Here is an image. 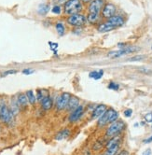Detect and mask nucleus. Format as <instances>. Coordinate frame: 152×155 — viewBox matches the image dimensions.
I'll return each mask as SVG.
<instances>
[{
  "mask_svg": "<svg viewBox=\"0 0 152 155\" xmlns=\"http://www.w3.org/2000/svg\"><path fill=\"white\" fill-rule=\"evenodd\" d=\"M15 73H16V70H8V71H6L2 74V77L7 76V75H11V74H15Z\"/></svg>",
  "mask_w": 152,
  "mask_h": 155,
  "instance_id": "nucleus-34",
  "label": "nucleus"
},
{
  "mask_svg": "<svg viewBox=\"0 0 152 155\" xmlns=\"http://www.w3.org/2000/svg\"><path fill=\"white\" fill-rule=\"evenodd\" d=\"M26 95H27V98H28V101H29L30 104L32 105H35L36 102V96L35 95V93L33 91L29 90L26 92Z\"/></svg>",
  "mask_w": 152,
  "mask_h": 155,
  "instance_id": "nucleus-21",
  "label": "nucleus"
},
{
  "mask_svg": "<svg viewBox=\"0 0 152 155\" xmlns=\"http://www.w3.org/2000/svg\"><path fill=\"white\" fill-rule=\"evenodd\" d=\"M106 105H99L97 106L95 109H94L92 114V119H96V118H100V117L106 112Z\"/></svg>",
  "mask_w": 152,
  "mask_h": 155,
  "instance_id": "nucleus-12",
  "label": "nucleus"
},
{
  "mask_svg": "<svg viewBox=\"0 0 152 155\" xmlns=\"http://www.w3.org/2000/svg\"><path fill=\"white\" fill-rule=\"evenodd\" d=\"M118 144V137H112L106 144V148H111L113 146H115V145Z\"/></svg>",
  "mask_w": 152,
  "mask_h": 155,
  "instance_id": "nucleus-25",
  "label": "nucleus"
},
{
  "mask_svg": "<svg viewBox=\"0 0 152 155\" xmlns=\"http://www.w3.org/2000/svg\"><path fill=\"white\" fill-rule=\"evenodd\" d=\"M64 12L69 15L78 14L82 11V3L80 0H67L64 4Z\"/></svg>",
  "mask_w": 152,
  "mask_h": 155,
  "instance_id": "nucleus-2",
  "label": "nucleus"
},
{
  "mask_svg": "<svg viewBox=\"0 0 152 155\" xmlns=\"http://www.w3.org/2000/svg\"><path fill=\"white\" fill-rule=\"evenodd\" d=\"M17 101H18V104L20 107H26L28 103H29L26 93H20V95H18Z\"/></svg>",
  "mask_w": 152,
  "mask_h": 155,
  "instance_id": "nucleus-16",
  "label": "nucleus"
},
{
  "mask_svg": "<svg viewBox=\"0 0 152 155\" xmlns=\"http://www.w3.org/2000/svg\"><path fill=\"white\" fill-rule=\"evenodd\" d=\"M151 49H152V46H151Z\"/></svg>",
  "mask_w": 152,
  "mask_h": 155,
  "instance_id": "nucleus-39",
  "label": "nucleus"
},
{
  "mask_svg": "<svg viewBox=\"0 0 152 155\" xmlns=\"http://www.w3.org/2000/svg\"><path fill=\"white\" fill-rule=\"evenodd\" d=\"M49 45L51 47V50H54V53H55V50L58 48V44H57V43H52V42H49Z\"/></svg>",
  "mask_w": 152,
  "mask_h": 155,
  "instance_id": "nucleus-33",
  "label": "nucleus"
},
{
  "mask_svg": "<svg viewBox=\"0 0 152 155\" xmlns=\"http://www.w3.org/2000/svg\"><path fill=\"white\" fill-rule=\"evenodd\" d=\"M81 1H82L83 3H89V2H92V0H81Z\"/></svg>",
  "mask_w": 152,
  "mask_h": 155,
  "instance_id": "nucleus-38",
  "label": "nucleus"
},
{
  "mask_svg": "<svg viewBox=\"0 0 152 155\" xmlns=\"http://www.w3.org/2000/svg\"><path fill=\"white\" fill-rule=\"evenodd\" d=\"M118 151V144L115 145V146H113L111 148H108L104 155H116Z\"/></svg>",
  "mask_w": 152,
  "mask_h": 155,
  "instance_id": "nucleus-23",
  "label": "nucleus"
},
{
  "mask_svg": "<svg viewBox=\"0 0 152 155\" xmlns=\"http://www.w3.org/2000/svg\"><path fill=\"white\" fill-rule=\"evenodd\" d=\"M71 96L72 95H71L69 93H61L56 100V109L58 110H63L65 107H67Z\"/></svg>",
  "mask_w": 152,
  "mask_h": 155,
  "instance_id": "nucleus-6",
  "label": "nucleus"
},
{
  "mask_svg": "<svg viewBox=\"0 0 152 155\" xmlns=\"http://www.w3.org/2000/svg\"><path fill=\"white\" fill-rule=\"evenodd\" d=\"M55 27H56L57 33H58V34H59L60 36H63V35L64 34V31H65V29H64V25L62 22H57V23H56V25H55Z\"/></svg>",
  "mask_w": 152,
  "mask_h": 155,
  "instance_id": "nucleus-24",
  "label": "nucleus"
},
{
  "mask_svg": "<svg viewBox=\"0 0 152 155\" xmlns=\"http://www.w3.org/2000/svg\"><path fill=\"white\" fill-rule=\"evenodd\" d=\"M142 155H151V149H146Z\"/></svg>",
  "mask_w": 152,
  "mask_h": 155,
  "instance_id": "nucleus-35",
  "label": "nucleus"
},
{
  "mask_svg": "<svg viewBox=\"0 0 152 155\" xmlns=\"http://www.w3.org/2000/svg\"><path fill=\"white\" fill-rule=\"evenodd\" d=\"M87 21V18L85 17L82 14H73V15H70L67 18V23L72 26L75 27H79L82 26L85 22Z\"/></svg>",
  "mask_w": 152,
  "mask_h": 155,
  "instance_id": "nucleus-5",
  "label": "nucleus"
},
{
  "mask_svg": "<svg viewBox=\"0 0 152 155\" xmlns=\"http://www.w3.org/2000/svg\"><path fill=\"white\" fill-rule=\"evenodd\" d=\"M150 142H152V135L149 137V138H148V139H145L144 140V143H150Z\"/></svg>",
  "mask_w": 152,
  "mask_h": 155,
  "instance_id": "nucleus-37",
  "label": "nucleus"
},
{
  "mask_svg": "<svg viewBox=\"0 0 152 155\" xmlns=\"http://www.w3.org/2000/svg\"><path fill=\"white\" fill-rule=\"evenodd\" d=\"M132 109H126L125 111H124V116L125 117H127V118H130V117L132 116Z\"/></svg>",
  "mask_w": 152,
  "mask_h": 155,
  "instance_id": "nucleus-30",
  "label": "nucleus"
},
{
  "mask_svg": "<svg viewBox=\"0 0 152 155\" xmlns=\"http://www.w3.org/2000/svg\"><path fill=\"white\" fill-rule=\"evenodd\" d=\"M20 106H19V104H18V101H17V99H15V98H12L11 99V112H12V114L14 115V116H17L18 115V113H19V110H20Z\"/></svg>",
  "mask_w": 152,
  "mask_h": 155,
  "instance_id": "nucleus-17",
  "label": "nucleus"
},
{
  "mask_svg": "<svg viewBox=\"0 0 152 155\" xmlns=\"http://www.w3.org/2000/svg\"><path fill=\"white\" fill-rule=\"evenodd\" d=\"M103 75H104L103 70H98V71H92L89 74V77L91 79H95V81H98V79H100L103 77Z\"/></svg>",
  "mask_w": 152,
  "mask_h": 155,
  "instance_id": "nucleus-19",
  "label": "nucleus"
},
{
  "mask_svg": "<svg viewBox=\"0 0 152 155\" xmlns=\"http://www.w3.org/2000/svg\"><path fill=\"white\" fill-rule=\"evenodd\" d=\"M99 20V14H94V13H89L87 16V21L91 23H96Z\"/></svg>",
  "mask_w": 152,
  "mask_h": 155,
  "instance_id": "nucleus-22",
  "label": "nucleus"
},
{
  "mask_svg": "<svg viewBox=\"0 0 152 155\" xmlns=\"http://www.w3.org/2000/svg\"><path fill=\"white\" fill-rule=\"evenodd\" d=\"M69 135H70V131H69V129L65 128V129H63L62 131H60V132L56 135L55 139H56V140H62V139H64V138H66V137H69Z\"/></svg>",
  "mask_w": 152,
  "mask_h": 155,
  "instance_id": "nucleus-18",
  "label": "nucleus"
},
{
  "mask_svg": "<svg viewBox=\"0 0 152 155\" xmlns=\"http://www.w3.org/2000/svg\"><path fill=\"white\" fill-rule=\"evenodd\" d=\"M115 29V27H114L111 23H109L108 22L102 23V25H99L98 27V31L100 33H106V32H109V31H112Z\"/></svg>",
  "mask_w": 152,
  "mask_h": 155,
  "instance_id": "nucleus-15",
  "label": "nucleus"
},
{
  "mask_svg": "<svg viewBox=\"0 0 152 155\" xmlns=\"http://www.w3.org/2000/svg\"><path fill=\"white\" fill-rule=\"evenodd\" d=\"M13 117H14V115L12 114L11 110L9 109L6 105H5L1 109V113H0V120H1L4 123L9 124L13 121Z\"/></svg>",
  "mask_w": 152,
  "mask_h": 155,
  "instance_id": "nucleus-7",
  "label": "nucleus"
},
{
  "mask_svg": "<svg viewBox=\"0 0 152 155\" xmlns=\"http://www.w3.org/2000/svg\"><path fill=\"white\" fill-rule=\"evenodd\" d=\"M50 11V5L48 4H41L39 5V9H37V11L40 14V15H45L49 12Z\"/></svg>",
  "mask_w": 152,
  "mask_h": 155,
  "instance_id": "nucleus-20",
  "label": "nucleus"
},
{
  "mask_svg": "<svg viewBox=\"0 0 152 155\" xmlns=\"http://www.w3.org/2000/svg\"><path fill=\"white\" fill-rule=\"evenodd\" d=\"M83 111H84V107L82 106H78L77 109L71 112V114L69 115L68 121L70 123H75V121H77L80 117L82 116Z\"/></svg>",
  "mask_w": 152,
  "mask_h": 155,
  "instance_id": "nucleus-10",
  "label": "nucleus"
},
{
  "mask_svg": "<svg viewBox=\"0 0 152 155\" xmlns=\"http://www.w3.org/2000/svg\"><path fill=\"white\" fill-rule=\"evenodd\" d=\"M116 13V7L111 3H107L104 6L102 9V15L104 18H111L115 15Z\"/></svg>",
  "mask_w": 152,
  "mask_h": 155,
  "instance_id": "nucleus-9",
  "label": "nucleus"
},
{
  "mask_svg": "<svg viewBox=\"0 0 152 155\" xmlns=\"http://www.w3.org/2000/svg\"><path fill=\"white\" fill-rule=\"evenodd\" d=\"M51 11L54 14H60L61 13V7L60 6H54L53 8H52Z\"/></svg>",
  "mask_w": 152,
  "mask_h": 155,
  "instance_id": "nucleus-28",
  "label": "nucleus"
},
{
  "mask_svg": "<svg viewBox=\"0 0 152 155\" xmlns=\"http://www.w3.org/2000/svg\"><path fill=\"white\" fill-rule=\"evenodd\" d=\"M118 155H129V153H128L127 151H121L120 152H118Z\"/></svg>",
  "mask_w": 152,
  "mask_h": 155,
  "instance_id": "nucleus-36",
  "label": "nucleus"
},
{
  "mask_svg": "<svg viewBox=\"0 0 152 155\" xmlns=\"http://www.w3.org/2000/svg\"><path fill=\"white\" fill-rule=\"evenodd\" d=\"M144 58H145V56L140 55V56H135V57H132L129 60L130 61H139V60H142V59H144Z\"/></svg>",
  "mask_w": 152,
  "mask_h": 155,
  "instance_id": "nucleus-32",
  "label": "nucleus"
},
{
  "mask_svg": "<svg viewBox=\"0 0 152 155\" xmlns=\"http://www.w3.org/2000/svg\"><path fill=\"white\" fill-rule=\"evenodd\" d=\"M125 128V124L123 121H114L110 124V126L107 128L106 135L108 137H113L115 135H118L120 132H122Z\"/></svg>",
  "mask_w": 152,
  "mask_h": 155,
  "instance_id": "nucleus-3",
  "label": "nucleus"
},
{
  "mask_svg": "<svg viewBox=\"0 0 152 155\" xmlns=\"http://www.w3.org/2000/svg\"><path fill=\"white\" fill-rule=\"evenodd\" d=\"M22 73H23V74H25V75H30V74H33V73H34V70H33V69H30V68L23 69V70H22Z\"/></svg>",
  "mask_w": 152,
  "mask_h": 155,
  "instance_id": "nucleus-31",
  "label": "nucleus"
},
{
  "mask_svg": "<svg viewBox=\"0 0 152 155\" xmlns=\"http://www.w3.org/2000/svg\"><path fill=\"white\" fill-rule=\"evenodd\" d=\"M103 147V142L102 141H99V140H98V141H96L95 143H94L93 144V149H94V151H99V149H100L101 148Z\"/></svg>",
  "mask_w": 152,
  "mask_h": 155,
  "instance_id": "nucleus-27",
  "label": "nucleus"
},
{
  "mask_svg": "<svg viewBox=\"0 0 152 155\" xmlns=\"http://www.w3.org/2000/svg\"><path fill=\"white\" fill-rule=\"evenodd\" d=\"M118 117V114L115 109H109L99 118L97 124L99 127H103V126L106 125L108 123H112L114 121H116Z\"/></svg>",
  "mask_w": 152,
  "mask_h": 155,
  "instance_id": "nucleus-1",
  "label": "nucleus"
},
{
  "mask_svg": "<svg viewBox=\"0 0 152 155\" xmlns=\"http://www.w3.org/2000/svg\"><path fill=\"white\" fill-rule=\"evenodd\" d=\"M108 89H110V90H114V91H117L118 90V88H120V85H118V83H115V82H110L108 84V86H107Z\"/></svg>",
  "mask_w": 152,
  "mask_h": 155,
  "instance_id": "nucleus-26",
  "label": "nucleus"
},
{
  "mask_svg": "<svg viewBox=\"0 0 152 155\" xmlns=\"http://www.w3.org/2000/svg\"><path fill=\"white\" fill-rule=\"evenodd\" d=\"M107 22L109 23H111L115 28H117V27H120V26L123 25V23H124V19L120 15H114L113 17L109 18Z\"/></svg>",
  "mask_w": 152,
  "mask_h": 155,
  "instance_id": "nucleus-11",
  "label": "nucleus"
},
{
  "mask_svg": "<svg viewBox=\"0 0 152 155\" xmlns=\"http://www.w3.org/2000/svg\"><path fill=\"white\" fill-rule=\"evenodd\" d=\"M79 106V99L77 96H71L69 103H68V106H67V109L69 110H74L76 109L77 107Z\"/></svg>",
  "mask_w": 152,
  "mask_h": 155,
  "instance_id": "nucleus-14",
  "label": "nucleus"
},
{
  "mask_svg": "<svg viewBox=\"0 0 152 155\" xmlns=\"http://www.w3.org/2000/svg\"><path fill=\"white\" fill-rule=\"evenodd\" d=\"M104 8V0H92L89 6V13L99 14Z\"/></svg>",
  "mask_w": 152,
  "mask_h": 155,
  "instance_id": "nucleus-8",
  "label": "nucleus"
},
{
  "mask_svg": "<svg viewBox=\"0 0 152 155\" xmlns=\"http://www.w3.org/2000/svg\"><path fill=\"white\" fill-rule=\"evenodd\" d=\"M140 50L139 47H123L120 50H112L110 53H108V56L109 57H112V58H118V57H120V56L127 54V53H136V51H138Z\"/></svg>",
  "mask_w": 152,
  "mask_h": 155,
  "instance_id": "nucleus-4",
  "label": "nucleus"
},
{
  "mask_svg": "<svg viewBox=\"0 0 152 155\" xmlns=\"http://www.w3.org/2000/svg\"><path fill=\"white\" fill-rule=\"evenodd\" d=\"M52 106H53V101H52L51 97H50L49 95L46 96L43 100L41 101V107L44 110H50Z\"/></svg>",
  "mask_w": 152,
  "mask_h": 155,
  "instance_id": "nucleus-13",
  "label": "nucleus"
},
{
  "mask_svg": "<svg viewBox=\"0 0 152 155\" xmlns=\"http://www.w3.org/2000/svg\"><path fill=\"white\" fill-rule=\"evenodd\" d=\"M145 119L146 121H148V123H152V113L150 112V113H148L145 115Z\"/></svg>",
  "mask_w": 152,
  "mask_h": 155,
  "instance_id": "nucleus-29",
  "label": "nucleus"
}]
</instances>
